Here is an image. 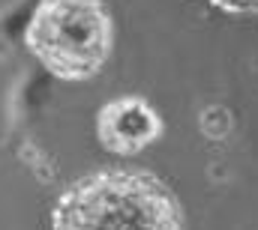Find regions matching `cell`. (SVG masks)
Listing matches in <instances>:
<instances>
[{
	"instance_id": "1",
	"label": "cell",
	"mask_w": 258,
	"mask_h": 230,
	"mask_svg": "<svg viewBox=\"0 0 258 230\" xmlns=\"http://www.w3.org/2000/svg\"><path fill=\"white\" fill-rule=\"evenodd\" d=\"M51 230H183L174 194L144 171H96L54 203Z\"/></svg>"
},
{
	"instance_id": "2",
	"label": "cell",
	"mask_w": 258,
	"mask_h": 230,
	"mask_svg": "<svg viewBox=\"0 0 258 230\" xmlns=\"http://www.w3.org/2000/svg\"><path fill=\"white\" fill-rule=\"evenodd\" d=\"M24 42L54 78L87 81L114 48V24L102 0H39Z\"/></svg>"
},
{
	"instance_id": "4",
	"label": "cell",
	"mask_w": 258,
	"mask_h": 230,
	"mask_svg": "<svg viewBox=\"0 0 258 230\" xmlns=\"http://www.w3.org/2000/svg\"><path fill=\"white\" fill-rule=\"evenodd\" d=\"M216 3L219 9H228V12H255L258 0H210Z\"/></svg>"
},
{
	"instance_id": "3",
	"label": "cell",
	"mask_w": 258,
	"mask_h": 230,
	"mask_svg": "<svg viewBox=\"0 0 258 230\" xmlns=\"http://www.w3.org/2000/svg\"><path fill=\"white\" fill-rule=\"evenodd\" d=\"M159 132H162V123L156 111L138 96H123L117 102H108L96 117L99 144L117 156H132L144 150L159 138Z\"/></svg>"
}]
</instances>
